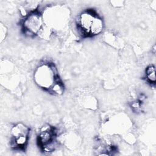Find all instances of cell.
Returning <instances> with one entry per match:
<instances>
[{
  "label": "cell",
  "instance_id": "6da1fadb",
  "mask_svg": "<svg viewBox=\"0 0 156 156\" xmlns=\"http://www.w3.org/2000/svg\"><path fill=\"white\" fill-rule=\"evenodd\" d=\"M44 23L54 33L67 28L70 20L69 9L62 5H54L46 8L43 13Z\"/></svg>",
  "mask_w": 156,
  "mask_h": 156
},
{
  "label": "cell",
  "instance_id": "7a4b0ae2",
  "mask_svg": "<svg viewBox=\"0 0 156 156\" xmlns=\"http://www.w3.org/2000/svg\"><path fill=\"white\" fill-rule=\"evenodd\" d=\"M34 79L38 87L48 91L56 82L60 80L56 67L49 62L38 66L34 74Z\"/></svg>",
  "mask_w": 156,
  "mask_h": 156
},
{
  "label": "cell",
  "instance_id": "3957f363",
  "mask_svg": "<svg viewBox=\"0 0 156 156\" xmlns=\"http://www.w3.org/2000/svg\"><path fill=\"white\" fill-rule=\"evenodd\" d=\"M44 24L42 13L38 9L29 12L22 21L24 33L29 37L38 36Z\"/></svg>",
  "mask_w": 156,
  "mask_h": 156
},
{
  "label": "cell",
  "instance_id": "277c9868",
  "mask_svg": "<svg viewBox=\"0 0 156 156\" xmlns=\"http://www.w3.org/2000/svg\"><path fill=\"white\" fill-rule=\"evenodd\" d=\"M130 127V121L128 117L123 114L112 117L106 123V128L112 133H124Z\"/></svg>",
  "mask_w": 156,
  "mask_h": 156
},
{
  "label": "cell",
  "instance_id": "5b68a950",
  "mask_svg": "<svg viewBox=\"0 0 156 156\" xmlns=\"http://www.w3.org/2000/svg\"><path fill=\"white\" fill-rule=\"evenodd\" d=\"M96 14L97 13L94 10L87 9L79 15L76 25L77 30L82 36L90 37V29Z\"/></svg>",
  "mask_w": 156,
  "mask_h": 156
},
{
  "label": "cell",
  "instance_id": "8992f818",
  "mask_svg": "<svg viewBox=\"0 0 156 156\" xmlns=\"http://www.w3.org/2000/svg\"><path fill=\"white\" fill-rule=\"evenodd\" d=\"M104 28V23L102 18L97 13L93 20V22L90 29V37H95L101 34Z\"/></svg>",
  "mask_w": 156,
  "mask_h": 156
},
{
  "label": "cell",
  "instance_id": "52a82bcc",
  "mask_svg": "<svg viewBox=\"0 0 156 156\" xmlns=\"http://www.w3.org/2000/svg\"><path fill=\"white\" fill-rule=\"evenodd\" d=\"M104 40L106 43L115 48H121L122 46V41L120 38L112 33H108L104 35Z\"/></svg>",
  "mask_w": 156,
  "mask_h": 156
},
{
  "label": "cell",
  "instance_id": "ba28073f",
  "mask_svg": "<svg viewBox=\"0 0 156 156\" xmlns=\"http://www.w3.org/2000/svg\"><path fill=\"white\" fill-rule=\"evenodd\" d=\"M15 66L13 63L7 60L1 61V74L5 75L13 73Z\"/></svg>",
  "mask_w": 156,
  "mask_h": 156
},
{
  "label": "cell",
  "instance_id": "9c48e42d",
  "mask_svg": "<svg viewBox=\"0 0 156 156\" xmlns=\"http://www.w3.org/2000/svg\"><path fill=\"white\" fill-rule=\"evenodd\" d=\"M64 90V85L62 83V82L60 80H59L52 85L49 92L52 93L53 94L58 96L62 95L63 93Z\"/></svg>",
  "mask_w": 156,
  "mask_h": 156
},
{
  "label": "cell",
  "instance_id": "30bf717a",
  "mask_svg": "<svg viewBox=\"0 0 156 156\" xmlns=\"http://www.w3.org/2000/svg\"><path fill=\"white\" fill-rule=\"evenodd\" d=\"M146 80L150 83H155V69L154 65H149L146 69Z\"/></svg>",
  "mask_w": 156,
  "mask_h": 156
},
{
  "label": "cell",
  "instance_id": "8fae6325",
  "mask_svg": "<svg viewBox=\"0 0 156 156\" xmlns=\"http://www.w3.org/2000/svg\"><path fill=\"white\" fill-rule=\"evenodd\" d=\"M82 102L85 108L91 109H93L94 107L96 108L97 102L93 97H86Z\"/></svg>",
  "mask_w": 156,
  "mask_h": 156
},
{
  "label": "cell",
  "instance_id": "7c38bea8",
  "mask_svg": "<svg viewBox=\"0 0 156 156\" xmlns=\"http://www.w3.org/2000/svg\"><path fill=\"white\" fill-rule=\"evenodd\" d=\"M7 34V29L5 26L1 23L0 25V37H1V41H2Z\"/></svg>",
  "mask_w": 156,
  "mask_h": 156
},
{
  "label": "cell",
  "instance_id": "4fadbf2b",
  "mask_svg": "<svg viewBox=\"0 0 156 156\" xmlns=\"http://www.w3.org/2000/svg\"><path fill=\"white\" fill-rule=\"evenodd\" d=\"M112 4L116 7H122L123 5L124 4V1H111Z\"/></svg>",
  "mask_w": 156,
  "mask_h": 156
}]
</instances>
